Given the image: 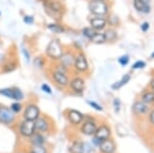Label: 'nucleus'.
I'll return each mask as SVG.
<instances>
[{
    "label": "nucleus",
    "mask_w": 154,
    "mask_h": 153,
    "mask_svg": "<svg viewBox=\"0 0 154 153\" xmlns=\"http://www.w3.org/2000/svg\"><path fill=\"white\" fill-rule=\"evenodd\" d=\"M89 11L98 17H103L108 14L109 6L103 0H93L88 4Z\"/></svg>",
    "instance_id": "f257e3e1"
},
{
    "label": "nucleus",
    "mask_w": 154,
    "mask_h": 153,
    "mask_svg": "<svg viewBox=\"0 0 154 153\" xmlns=\"http://www.w3.org/2000/svg\"><path fill=\"white\" fill-rule=\"evenodd\" d=\"M46 55L54 60H60V58L63 55V49L58 40H51L48 43L46 47Z\"/></svg>",
    "instance_id": "f03ea898"
},
{
    "label": "nucleus",
    "mask_w": 154,
    "mask_h": 153,
    "mask_svg": "<svg viewBox=\"0 0 154 153\" xmlns=\"http://www.w3.org/2000/svg\"><path fill=\"white\" fill-rule=\"evenodd\" d=\"M35 132H36L35 121H33V120L25 119L24 121L21 123V127H20V133H21V135L23 136V137L30 138Z\"/></svg>",
    "instance_id": "7ed1b4c3"
},
{
    "label": "nucleus",
    "mask_w": 154,
    "mask_h": 153,
    "mask_svg": "<svg viewBox=\"0 0 154 153\" xmlns=\"http://www.w3.org/2000/svg\"><path fill=\"white\" fill-rule=\"evenodd\" d=\"M111 136V130L108 125L103 124L100 127H97L95 134H94V139L98 140L99 142L105 141V140L109 139Z\"/></svg>",
    "instance_id": "20e7f679"
},
{
    "label": "nucleus",
    "mask_w": 154,
    "mask_h": 153,
    "mask_svg": "<svg viewBox=\"0 0 154 153\" xmlns=\"http://www.w3.org/2000/svg\"><path fill=\"white\" fill-rule=\"evenodd\" d=\"M131 111H133V113L136 116H144V115L148 114V112L150 111V107H149L148 104H146V103H144L140 100L134 103Z\"/></svg>",
    "instance_id": "39448f33"
},
{
    "label": "nucleus",
    "mask_w": 154,
    "mask_h": 153,
    "mask_svg": "<svg viewBox=\"0 0 154 153\" xmlns=\"http://www.w3.org/2000/svg\"><path fill=\"white\" fill-rule=\"evenodd\" d=\"M0 95L16 101H21L24 99L23 93L19 88H3V90H0Z\"/></svg>",
    "instance_id": "423d86ee"
},
{
    "label": "nucleus",
    "mask_w": 154,
    "mask_h": 153,
    "mask_svg": "<svg viewBox=\"0 0 154 153\" xmlns=\"http://www.w3.org/2000/svg\"><path fill=\"white\" fill-rule=\"evenodd\" d=\"M73 65L76 70H78L79 72H85V71L88 70V60H86L85 56H84L83 54H78V55L75 57Z\"/></svg>",
    "instance_id": "0eeeda50"
},
{
    "label": "nucleus",
    "mask_w": 154,
    "mask_h": 153,
    "mask_svg": "<svg viewBox=\"0 0 154 153\" xmlns=\"http://www.w3.org/2000/svg\"><path fill=\"white\" fill-rule=\"evenodd\" d=\"M39 115H40V110L34 104L28 105L26 107V109H25L24 118L27 120H33V121H35L37 118L39 117Z\"/></svg>",
    "instance_id": "6e6552de"
},
{
    "label": "nucleus",
    "mask_w": 154,
    "mask_h": 153,
    "mask_svg": "<svg viewBox=\"0 0 154 153\" xmlns=\"http://www.w3.org/2000/svg\"><path fill=\"white\" fill-rule=\"evenodd\" d=\"M14 113L6 107H0V122L11 124L14 121Z\"/></svg>",
    "instance_id": "1a4fd4ad"
},
{
    "label": "nucleus",
    "mask_w": 154,
    "mask_h": 153,
    "mask_svg": "<svg viewBox=\"0 0 154 153\" xmlns=\"http://www.w3.org/2000/svg\"><path fill=\"white\" fill-rule=\"evenodd\" d=\"M99 149L102 153H114L116 150V145L115 142L112 139H107L105 141H102L99 144Z\"/></svg>",
    "instance_id": "9d476101"
},
{
    "label": "nucleus",
    "mask_w": 154,
    "mask_h": 153,
    "mask_svg": "<svg viewBox=\"0 0 154 153\" xmlns=\"http://www.w3.org/2000/svg\"><path fill=\"white\" fill-rule=\"evenodd\" d=\"M70 87L74 93H81L85 87V82L81 77H75L70 81Z\"/></svg>",
    "instance_id": "9b49d317"
},
{
    "label": "nucleus",
    "mask_w": 154,
    "mask_h": 153,
    "mask_svg": "<svg viewBox=\"0 0 154 153\" xmlns=\"http://www.w3.org/2000/svg\"><path fill=\"white\" fill-rule=\"evenodd\" d=\"M96 130H97V124L94 120L84 121L82 127H81V133L85 136H94Z\"/></svg>",
    "instance_id": "f8f14e48"
},
{
    "label": "nucleus",
    "mask_w": 154,
    "mask_h": 153,
    "mask_svg": "<svg viewBox=\"0 0 154 153\" xmlns=\"http://www.w3.org/2000/svg\"><path fill=\"white\" fill-rule=\"evenodd\" d=\"M107 26V20L103 17H95L91 20V27L96 31L103 30Z\"/></svg>",
    "instance_id": "ddd939ff"
},
{
    "label": "nucleus",
    "mask_w": 154,
    "mask_h": 153,
    "mask_svg": "<svg viewBox=\"0 0 154 153\" xmlns=\"http://www.w3.org/2000/svg\"><path fill=\"white\" fill-rule=\"evenodd\" d=\"M83 115L77 110H69L68 111V119L72 124L78 125L83 121Z\"/></svg>",
    "instance_id": "4468645a"
},
{
    "label": "nucleus",
    "mask_w": 154,
    "mask_h": 153,
    "mask_svg": "<svg viewBox=\"0 0 154 153\" xmlns=\"http://www.w3.org/2000/svg\"><path fill=\"white\" fill-rule=\"evenodd\" d=\"M53 78L54 82L61 86H66L69 84V79L68 76L66 75V73L60 72V71H54L53 73Z\"/></svg>",
    "instance_id": "2eb2a0df"
},
{
    "label": "nucleus",
    "mask_w": 154,
    "mask_h": 153,
    "mask_svg": "<svg viewBox=\"0 0 154 153\" xmlns=\"http://www.w3.org/2000/svg\"><path fill=\"white\" fill-rule=\"evenodd\" d=\"M141 101L146 104H154V92L153 90H144L141 93Z\"/></svg>",
    "instance_id": "dca6fc26"
},
{
    "label": "nucleus",
    "mask_w": 154,
    "mask_h": 153,
    "mask_svg": "<svg viewBox=\"0 0 154 153\" xmlns=\"http://www.w3.org/2000/svg\"><path fill=\"white\" fill-rule=\"evenodd\" d=\"M35 127L36 130L40 133H45L48 130V123L44 118H37L35 120Z\"/></svg>",
    "instance_id": "f3484780"
},
{
    "label": "nucleus",
    "mask_w": 154,
    "mask_h": 153,
    "mask_svg": "<svg viewBox=\"0 0 154 153\" xmlns=\"http://www.w3.org/2000/svg\"><path fill=\"white\" fill-rule=\"evenodd\" d=\"M74 59L75 58H74L71 54H63L61 58H60V60H61V65L64 66L65 68L70 67V66L73 65Z\"/></svg>",
    "instance_id": "a211bd4d"
},
{
    "label": "nucleus",
    "mask_w": 154,
    "mask_h": 153,
    "mask_svg": "<svg viewBox=\"0 0 154 153\" xmlns=\"http://www.w3.org/2000/svg\"><path fill=\"white\" fill-rule=\"evenodd\" d=\"M31 143L33 146H37V145H43L44 144V138L42 137L40 134H37V133H34L33 135L31 136Z\"/></svg>",
    "instance_id": "6ab92c4d"
},
{
    "label": "nucleus",
    "mask_w": 154,
    "mask_h": 153,
    "mask_svg": "<svg viewBox=\"0 0 154 153\" xmlns=\"http://www.w3.org/2000/svg\"><path fill=\"white\" fill-rule=\"evenodd\" d=\"M89 40L96 44H103L106 42V38L104 33H98V32H96V34Z\"/></svg>",
    "instance_id": "aec40b11"
},
{
    "label": "nucleus",
    "mask_w": 154,
    "mask_h": 153,
    "mask_svg": "<svg viewBox=\"0 0 154 153\" xmlns=\"http://www.w3.org/2000/svg\"><path fill=\"white\" fill-rule=\"evenodd\" d=\"M48 30H51L53 33H57V34L64 33V32H65V29L59 24H49L48 25Z\"/></svg>",
    "instance_id": "412c9836"
},
{
    "label": "nucleus",
    "mask_w": 154,
    "mask_h": 153,
    "mask_svg": "<svg viewBox=\"0 0 154 153\" xmlns=\"http://www.w3.org/2000/svg\"><path fill=\"white\" fill-rule=\"evenodd\" d=\"M130 79H131V75H130V74H125V75L122 77V79H121L120 81H118V82H116L115 84L112 85V88H113V90H116V88H120L122 85L126 84V83L130 81Z\"/></svg>",
    "instance_id": "4be33fe9"
},
{
    "label": "nucleus",
    "mask_w": 154,
    "mask_h": 153,
    "mask_svg": "<svg viewBox=\"0 0 154 153\" xmlns=\"http://www.w3.org/2000/svg\"><path fill=\"white\" fill-rule=\"evenodd\" d=\"M104 35H105L106 41H114L116 39V37H117V33H116V31L114 29H108L104 33Z\"/></svg>",
    "instance_id": "5701e85b"
},
{
    "label": "nucleus",
    "mask_w": 154,
    "mask_h": 153,
    "mask_svg": "<svg viewBox=\"0 0 154 153\" xmlns=\"http://www.w3.org/2000/svg\"><path fill=\"white\" fill-rule=\"evenodd\" d=\"M82 34H83V36L86 37V38L91 39V37L96 34V30H94L91 27H86V28L82 29Z\"/></svg>",
    "instance_id": "b1692460"
},
{
    "label": "nucleus",
    "mask_w": 154,
    "mask_h": 153,
    "mask_svg": "<svg viewBox=\"0 0 154 153\" xmlns=\"http://www.w3.org/2000/svg\"><path fill=\"white\" fill-rule=\"evenodd\" d=\"M91 146L86 142H81V148H80V153H91Z\"/></svg>",
    "instance_id": "393cba45"
},
{
    "label": "nucleus",
    "mask_w": 154,
    "mask_h": 153,
    "mask_svg": "<svg viewBox=\"0 0 154 153\" xmlns=\"http://www.w3.org/2000/svg\"><path fill=\"white\" fill-rule=\"evenodd\" d=\"M32 153H48L46 148L43 145H37V146H33L32 148Z\"/></svg>",
    "instance_id": "a878e982"
},
{
    "label": "nucleus",
    "mask_w": 154,
    "mask_h": 153,
    "mask_svg": "<svg viewBox=\"0 0 154 153\" xmlns=\"http://www.w3.org/2000/svg\"><path fill=\"white\" fill-rule=\"evenodd\" d=\"M133 3H134V7H135L136 11H142L143 7L145 5L142 0H133Z\"/></svg>",
    "instance_id": "bb28decb"
},
{
    "label": "nucleus",
    "mask_w": 154,
    "mask_h": 153,
    "mask_svg": "<svg viewBox=\"0 0 154 153\" xmlns=\"http://www.w3.org/2000/svg\"><path fill=\"white\" fill-rule=\"evenodd\" d=\"M128 62H130V57H128V55L122 56V57H120V58L118 59V63L120 64L121 66H125V65H128Z\"/></svg>",
    "instance_id": "cd10ccee"
},
{
    "label": "nucleus",
    "mask_w": 154,
    "mask_h": 153,
    "mask_svg": "<svg viewBox=\"0 0 154 153\" xmlns=\"http://www.w3.org/2000/svg\"><path fill=\"white\" fill-rule=\"evenodd\" d=\"M146 66V63L145 62H143V61H138V62H136L135 64L133 65V67H131V69L133 70H136V69H142L144 68Z\"/></svg>",
    "instance_id": "c85d7f7f"
},
{
    "label": "nucleus",
    "mask_w": 154,
    "mask_h": 153,
    "mask_svg": "<svg viewBox=\"0 0 154 153\" xmlns=\"http://www.w3.org/2000/svg\"><path fill=\"white\" fill-rule=\"evenodd\" d=\"M11 110L14 113H18L22 110V105L20 104V103H14V104L11 106Z\"/></svg>",
    "instance_id": "c756f323"
},
{
    "label": "nucleus",
    "mask_w": 154,
    "mask_h": 153,
    "mask_svg": "<svg viewBox=\"0 0 154 153\" xmlns=\"http://www.w3.org/2000/svg\"><path fill=\"white\" fill-rule=\"evenodd\" d=\"M147 115H148V120H149V123H150V125L154 127V109L149 111Z\"/></svg>",
    "instance_id": "7c9ffc66"
},
{
    "label": "nucleus",
    "mask_w": 154,
    "mask_h": 153,
    "mask_svg": "<svg viewBox=\"0 0 154 153\" xmlns=\"http://www.w3.org/2000/svg\"><path fill=\"white\" fill-rule=\"evenodd\" d=\"M88 104L91 105L93 108H95L96 110H98V111H103V108H102L99 104H97L96 102H91V101H88Z\"/></svg>",
    "instance_id": "2f4dec72"
},
{
    "label": "nucleus",
    "mask_w": 154,
    "mask_h": 153,
    "mask_svg": "<svg viewBox=\"0 0 154 153\" xmlns=\"http://www.w3.org/2000/svg\"><path fill=\"white\" fill-rule=\"evenodd\" d=\"M34 64H35V66H37V67L41 68L42 66H43V61H42V59L40 57H38V58H36L35 60H34Z\"/></svg>",
    "instance_id": "473e14b6"
},
{
    "label": "nucleus",
    "mask_w": 154,
    "mask_h": 153,
    "mask_svg": "<svg viewBox=\"0 0 154 153\" xmlns=\"http://www.w3.org/2000/svg\"><path fill=\"white\" fill-rule=\"evenodd\" d=\"M24 22L26 24H33L34 19H33V17H31V16H26V17H24Z\"/></svg>",
    "instance_id": "72a5a7b5"
},
{
    "label": "nucleus",
    "mask_w": 154,
    "mask_h": 153,
    "mask_svg": "<svg viewBox=\"0 0 154 153\" xmlns=\"http://www.w3.org/2000/svg\"><path fill=\"white\" fill-rule=\"evenodd\" d=\"M149 27H150V25H149L148 22H144V23L141 25V30H142L143 32H147Z\"/></svg>",
    "instance_id": "f704fd0d"
},
{
    "label": "nucleus",
    "mask_w": 154,
    "mask_h": 153,
    "mask_svg": "<svg viewBox=\"0 0 154 153\" xmlns=\"http://www.w3.org/2000/svg\"><path fill=\"white\" fill-rule=\"evenodd\" d=\"M41 88H42V90H43V92H45V93H51V87H49L48 84H42Z\"/></svg>",
    "instance_id": "c9c22d12"
},
{
    "label": "nucleus",
    "mask_w": 154,
    "mask_h": 153,
    "mask_svg": "<svg viewBox=\"0 0 154 153\" xmlns=\"http://www.w3.org/2000/svg\"><path fill=\"white\" fill-rule=\"evenodd\" d=\"M149 11H150V6H149V4H147V5H144L142 11H141V12H144V14H148Z\"/></svg>",
    "instance_id": "e433bc0d"
},
{
    "label": "nucleus",
    "mask_w": 154,
    "mask_h": 153,
    "mask_svg": "<svg viewBox=\"0 0 154 153\" xmlns=\"http://www.w3.org/2000/svg\"><path fill=\"white\" fill-rule=\"evenodd\" d=\"M150 88H151V90L154 92V77L150 80Z\"/></svg>",
    "instance_id": "4c0bfd02"
},
{
    "label": "nucleus",
    "mask_w": 154,
    "mask_h": 153,
    "mask_svg": "<svg viewBox=\"0 0 154 153\" xmlns=\"http://www.w3.org/2000/svg\"><path fill=\"white\" fill-rule=\"evenodd\" d=\"M23 51H24V54H25V57H26L27 61H29V54H28V51H26V49H23Z\"/></svg>",
    "instance_id": "58836bf2"
},
{
    "label": "nucleus",
    "mask_w": 154,
    "mask_h": 153,
    "mask_svg": "<svg viewBox=\"0 0 154 153\" xmlns=\"http://www.w3.org/2000/svg\"><path fill=\"white\" fill-rule=\"evenodd\" d=\"M143 3L145 4V5H147V4H149V2H150V0H142Z\"/></svg>",
    "instance_id": "ea45409f"
},
{
    "label": "nucleus",
    "mask_w": 154,
    "mask_h": 153,
    "mask_svg": "<svg viewBox=\"0 0 154 153\" xmlns=\"http://www.w3.org/2000/svg\"><path fill=\"white\" fill-rule=\"evenodd\" d=\"M151 58H152V59H154V53L152 54V55H151Z\"/></svg>",
    "instance_id": "a19ab883"
},
{
    "label": "nucleus",
    "mask_w": 154,
    "mask_h": 153,
    "mask_svg": "<svg viewBox=\"0 0 154 153\" xmlns=\"http://www.w3.org/2000/svg\"><path fill=\"white\" fill-rule=\"evenodd\" d=\"M103 1H105V0H103Z\"/></svg>",
    "instance_id": "79ce46f5"
},
{
    "label": "nucleus",
    "mask_w": 154,
    "mask_h": 153,
    "mask_svg": "<svg viewBox=\"0 0 154 153\" xmlns=\"http://www.w3.org/2000/svg\"><path fill=\"white\" fill-rule=\"evenodd\" d=\"M0 107H1V106H0Z\"/></svg>",
    "instance_id": "37998d69"
},
{
    "label": "nucleus",
    "mask_w": 154,
    "mask_h": 153,
    "mask_svg": "<svg viewBox=\"0 0 154 153\" xmlns=\"http://www.w3.org/2000/svg\"><path fill=\"white\" fill-rule=\"evenodd\" d=\"M31 153H32V152H31Z\"/></svg>",
    "instance_id": "c03bdc74"
}]
</instances>
